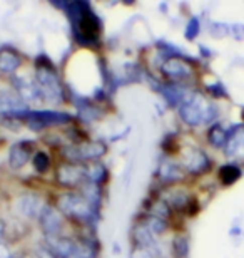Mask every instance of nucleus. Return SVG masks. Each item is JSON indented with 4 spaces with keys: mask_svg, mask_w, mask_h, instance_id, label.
<instances>
[{
    "mask_svg": "<svg viewBox=\"0 0 244 258\" xmlns=\"http://www.w3.org/2000/svg\"><path fill=\"white\" fill-rule=\"evenodd\" d=\"M239 176H241V171H239V169H237L236 166H232V164L222 166V168H221V171H219V178H221V181L224 183V184L234 183Z\"/></svg>",
    "mask_w": 244,
    "mask_h": 258,
    "instance_id": "1",
    "label": "nucleus"
},
{
    "mask_svg": "<svg viewBox=\"0 0 244 258\" xmlns=\"http://www.w3.org/2000/svg\"><path fill=\"white\" fill-rule=\"evenodd\" d=\"M27 156H29V151H25L22 146H15L12 149V153H10V163H12L14 166H20V164L25 163Z\"/></svg>",
    "mask_w": 244,
    "mask_h": 258,
    "instance_id": "2",
    "label": "nucleus"
}]
</instances>
